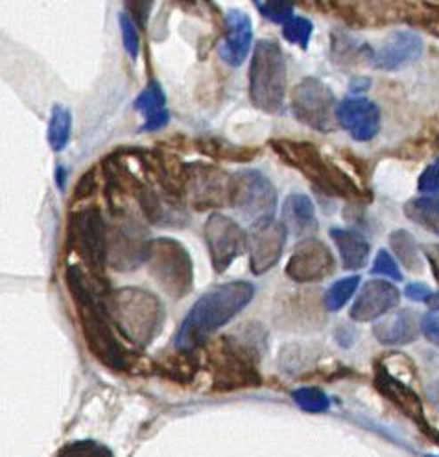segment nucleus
I'll list each match as a JSON object with an SVG mask.
<instances>
[{
    "label": "nucleus",
    "instance_id": "f257e3e1",
    "mask_svg": "<svg viewBox=\"0 0 439 457\" xmlns=\"http://www.w3.org/2000/svg\"><path fill=\"white\" fill-rule=\"evenodd\" d=\"M65 281L78 312L82 334L92 357L115 371L128 369V352L122 349L115 333L108 309V295L102 292V281L92 277L85 268L70 266Z\"/></svg>",
    "mask_w": 439,
    "mask_h": 457
},
{
    "label": "nucleus",
    "instance_id": "f03ea898",
    "mask_svg": "<svg viewBox=\"0 0 439 457\" xmlns=\"http://www.w3.org/2000/svg\"><path fill=\"white\" fill-rule=\"evenodd\" d=\"M255 295V286L246 281H233L205 292L181 323L174 347L194 352L205 345L218 328L227 325L248 307Z\"/></svg>",
    "mask_w": 439,
    "mask_h": 457
},
{
    "label": "nucleus",
    "instance_id": "7ed1b4c3",
    "mask_svg": "<svg viewBox=\"0 0 439 457\" xmlns=\"http://www.w3.org/2000/svg\"><path fill=\"white\" fill-rule=\"evenodd\" d=\"M108 309L118 333L135 347H148L164 321V309L157 295L135 286L109 292Z\"/></svg>",
    "mask_w": 439,
    "mask_h": 457
},
{
    "label": "nucleus",
    "instance_id": "20e7f679",
    "mask_svg": "<svg viewBox=\"0 0 439 457\" xmlns=\"http://www.w3.org/2000/svg\"><path fill=\"white\" fill-rule=\"evenodd\" d=\"M250 98L264 113H279L286 98V58L274 39L257 43L250 65Z\"/></svg>",
    "mask_w": 439,
    "mask_h": 457
},
{
    "label": "nucleus",
    "instance_id": "39448f33",
    "mask_svg": "<svg viewBox=\"0 0 439 457\" xmlns=\"http://www.w3.org/2000/svg\"><path fill=\"white\" fill-rule=\"evenodd\" d=\"M214 389L218 393L236 391L260 384L257 357L250 345L235 338H220L209 347Z\"/></svg>",
    "mask_w": 439,
    "mask_h": 457
},
{
    "label": "nucleus",
    "instance_id": "423d86ee",
    "mask_svg": "<svg viewBox=\"0 0 439 457\" xmlns=\"http://www.w3.org/2000/svg\"><path fill=\"white\" fill-rule=\"evenodd\" d=\"M150 275L156 285L172 299H181L194 286V264L187 247L174 238H156L150 242Z\"/></svg>",
    "mask_w": 439,
    "mask_h": 457
},
{
    "label": "nucleus",
    "instance_id": "0eeeda50",
    "mask_svg": "<svg viewBox=\"0 0 439 457\" xmlns=\"http://www.w3.org/2000/svg\"><path fill=\"white\" fill-rule=\"evenodd\" d=\"M68 244L82 259L84 268L106 283L108 266V225L99 207H84L68 220Z\"/></svg>",
    "mask_w": 439,
    "mask_h": 457
},
{
    "label": "nucleus",
    "instance_id": "6e6552de",
    "mask_svg": "<svg viewBox=\"0 0 439 457\" xmlns=\"http://www.w3.org/2000/svg\"><path fill=\"white\" fill-rule=\"evenodd\" d=\"M272 148L286 164L299 170L308 181L323 192L334 196H356V188L347 177L331 166L315 146L298 140H274Z\"/></svg>",
    "mask_w": 439,
    "mask_h": 457
},
{
    "label": "nucleus",
    "instance_id": "1a4fd4ad",
    "mask_svg": "<svg viewBox=\"0 0 439 457\" xmlns=\"http://www.w3.org/2000/svg\"><path fill=\"white\" fill-rule=\"evenodd\" d=\"M116 221L108 225V264L116 271L137 269L148 259V231L132 214H115Z\"/></svg>",
    "mask_w": 439,
    "mask_h": 457
},
{
    "label": "nucleus",
    "instance_id": "9d476101",
    "mask_svg": "<svg viewBox=\"0 0 439 457\" xmlns=\"http://www.w3.org/2000/svg\"><path fill=\"white\" fill-rule=\"evenodd\" d=\"M229 205L253 223L274 218L277 207L275 187L262 172L242 170L231 175Z\"/></svg>",
    "mask_w": 439,
    "mask_h": 457
},
{
    "label": "nucleus",
    "instance_id": "9b49d317",
    "mask_svg": "<svg viewBox=\"0 0 439 457\" xmlns=\"http://www.w3.org/2000/svg\"><path fill=\"white\" fill-rule=\"evenodd\" d=\"M231 177L222 170L194 163L185 166L183 180V197L196 211H209L229 205Z\"/></svg>",
    "mask_w": 439,
    "mask_h": 457
},
{
    "label": "nucleus",
    "instance_id": "f8f14e48",
    "mask_svg": "<svg viewBox=\"0 0 439 457\" xmlns=\"http://www.w3.org/2000/svg\"><path fill=\"white\" fill-rule=\"evenodd\" d=\"M211 262L216 273H224L235 259L250 251V235L231 218L212 212L204 227Z\"/></svg>",
    "mask_w": 439,
    "mask_h": 457
},
{
    "label": "nucleus",
    "instance_id": "ddd939ff",
    "mask_svg": "<svg viewBox=\"0 0 439 457\" xmlns=\"http://www.w3.org/2000/svg\"><path fill=\"white\" fill-rule=\"evenodd\" d=\"M291 113L312 130L329 132L336 118L332 91L315 78H305L291 91Z\"/></svg>",
    "mask_w": 439,
    "mask_h": 457
},
{
    "label": "nucleus",
    "instance_id": "4468645a",
    "mask_svg": "<svg viewBox=\"0 0 439 457\" xmlns=\"http://www.w3.org/2000/svg\"><path fill=\"white\" fill-rule=\"evenodd\" d=\"M336 268L332 251L322 240L307 238L296 245L284 268L286 277L298 285L320 283Z\"/></svg>",
    "mask_w": 439,
    "mask_h": 457
},
{
    "label": "nucleus",
    "instance_id": "2eb2a0df",
    "mask_svg": "<svg viewBox=\"0 0 439 457\" xmlns=\"http://www.w3.org/2000/svg\"><path fill=\"white\" fill-rule=\"evenodd\" d=\"M288 228L274 218L255 221L250 231V268L255 275L270 271L283 257Z\"/></svg>",
    "mask_w": 439,
    "mask_h": 457
},
{
    "label": "nucleus",
    "instance_id": "dca6fc26",
    "mask_svg": "<svg viewBox=\"0 0 439 457\" xmlns=\"http://www.w3.org/2000/svg\"><path fill=\"white\" fill-rule=\"evenodd\" d=\"M336 120L355 140L368 142L380 130V109L368 98H346L336 106Z\"/></svg>",
    "mask_w": 439,
    "mask_h": 457
},
{
    "label": "nucleus",
    "instance_id": "f3484780",
    "mask_svg": "<svg viewBox=\"0 0 439 457\" xmlns=\"http://www.w3.org/2000/svg\"><path fill=\"white\" fill-rule=\"evenodd\" d=\"M401 301L399 290L387 281H370L365 283L363 288L360 290V295L356 297L353 309H351V317L355 321H373L387 314L389 310H394Z\"/></svg>",
    "mask_w": 439,
    "mask_h": 457
},
{
    "label": "nucleus",
    "instance_id": "a211bd4d",
    "mask_svg": "<svg viewBox=\"0 0 439 457\" xmlns=\"http://www.w3.org/2000/svg\"><path fill=\"white\" fill-rule=\"evenodd\" d=\"M423 54V41L413 32H395L389 36L373 56V65L380 70H399L416 63Z\"/></svg>",
    "mask_w": 439,
    "mask_h": 457
},
{
    "label": "nucleus",
    "instance_id": "6ab92c4d",
    "mask_svg": "<svg viewBox=\"0 0 439 457\" xmlns=\"http://www.w3.org/2000/svg\"><path fill=\"white\" fill-rule=\"evenodd\" d=\"M226 20V37L220 41L218 54L227 65L240 67L248 58L253 44V24L250 15L240 10H231Z\"/></svg>",
    "mask_w": 439,
    "mask_h": 457
},
{
    "label": "nucleus",
    "instance_id": "aec40b11",
    "mask_svg": "<svg viewBox=\"0 0 439 457\" xmlns=\"http://www.w3.org/2000/svg\"><path fill=\"white\" fill-rule=\"evenodd\" d=\"M375 384L379 391L389 400L395 404V408H399L408 419H411L416 424L427 429V419H425V410L419 397L413 393L406 384H403L401 380H397L394 374H389L386 369H379L375 374Z\"/></svg>",
    "mask_w": 439,
    "mask_h": 457
},
{
    "label": "nucleus",
    "instance_id": "412c9836",
    "mask_svg": "<svg viewBox=\"0 0 439 457\" xmlns=\"http://www.w3.org/2000/svg\"><path fill=\"white\" fill-rule=\"evenodd\" d=\"M375 338L384 345H406L419 336V319L413 310H401L384 317L373 328Z\"/></svg>",
    "mask_w": 439,
    "mask_h": 457
},
{
    "label": "nucleus",
    "instance_id": "4be33fe9",
    "mask_svg": "<svg viewBox=\"0 0 439 457\" xmlns=\"http://www.w3.org/2000/svg\"><path fill=\"white\" fill-rule=\"evenodd\" d=\"M283 223L294 237H310L318 228L314 203L305 194H290L283 205Z\"/></svg>",
    "mask_w": 439,
    "mask_h": 457
},
{
    "label": "nucleus",
    "instance_id": "5701e85b",
    "mask_svg": "<svg viewBox=\"0 0 439 457\" xmlns=\"http://www.w3.org/2000/svg\"><path fill=\"white\" fill-rule=\"evenodd\" d=\"M135 109L144 116L142 132H159L170 122L166 96L157 82L146 85V89L137 96Z\"/></svg>",
    "mask_w": 439,
    "mask_h": 457
},
{
    "label": "nucleus",
    "instance_id": "b1692460",
    "mask_svg": "<svg viewBox=\"0 0 439 457\" xmlns=\"http://www.w3.org/2000/svg\"><path fill=\"white\" fill-rule=\"evenodd\" d=\"M331 238L334 240L341 262H344L346 269L356 271L365 266L370 259V244L360 233L351 231V228H331Z\"/></svg>",
    "mask_w": 439,
    "mask_h": 457
},
{
    "label": "nucleus",
    "instance_id": "393cba45",
    "mask_svg": "<svg viewBox=\"0 0 439 457\" xmlns=\"http://www.w3.org/2000/svg\"><path fill=\"white\" fill-rule=\"evenodd\" d=\"M404 212L411 221H416L428 228V231L439 235V201L421 196L408 201L404 205Z\"/></svg>",
    "mask_w": 439,
    "mask_h": 457
},
{
    "label": "nucleus",
    "instance_id": "a878e982",
    "mask_svg": "<svg viewBox=\"0 0 439 457\" xmlns=\"http://www.w3.org/2000/svg\"><path fill=\"white\" fill-rule=\"evenodd\" d=\"M389 244H392V249L397 255V259L408 271L419 273L423 269V259L419 255L418 244L410 233L399 228V231L392 233V237H389Z\"/></svg>",
    "mask_w": 439,
    "mask_h": 457
},
{
    "label": "nucleus",
    "instance_id": "bb28decb",
    "mask_svg": "<svg viewBox=\"0 0 439 457\" xmlns=\"http://www.w3.org/2000/svg\"><path fill=\"white\" fill-rule=\"evenodd\" d=\"M72 132V115L65 106H54L48 122V144L54 151H61L67 148Z\"/></svg>",
    "mask_w": 439,
    "mask_h": 457
},
{
    "label": "nucleus",
    "instance_id": "cd10ccee",
    "mask_svg": "<svg viewBox=\"0 0 439 457\" xmlns=\"http://www.w3.org/2000/svg\"><path fill=\"white\" fill-rule=\"evenodd\" d=\"M360 285V277L353 275V277H346V278H339L338 283H334L325 297H323V304L329 312H338L341 310L347 304V301L355 295L356 288Z\"/></svg>",
    "mask_w": 439,
    "mask_h": 457
},
{
    "label": "nucleus",
    "instance_id": "c85d7f7f",
    "mask_svg": "<svg viewBox=\"0 0 439 457\" xmlns=\"http://www.w3.org/2000/svg\"><path fill=\"white\" fill-rule=\"evenodd\" d=\"M291 398L307 413H323L331 405L329 397L320 388H299L291 393Z\"/></svg>",
    "mask_w": 439,
    "mask_h": 457
},
{
    "label": "nucleus",
    "instance_id": "c756f323",
    "mask_svg": "<svg viewBox=\"0 0 439 457\" xmlns=\"http://www.w3.org/2000/svg\"><path fill=\"white\" fill-rule=\"evenodd\" d=\"M312 32H314V24L305 19V17H291L288 19L284 24H283V37L296 44L303 50L308 48V43H310V37H312Z\"/></svg>",
    "mask_w": 439,
    "mask_h": 457
},
{
    "label": "nucleus",
    "instance_id": "7c9ffc66",
    "mask_svg": "<svg viewBox=\"0 0 439 457\" xmlns=\"http://www.w3.org/2000/svg\"><path fill=\"white\" fill-rule=\"evenodd\" d=\"M120 30H122V43H124V50L130 54L133 61H137L140 52V37H139V24L128 15L120 13L118 17Z\"/></svg>",
    "mask_w": 439,
    "mask_h": 457
},
{
    "label": "nucleus",
    "instance_id": "2f4dec72",
    "mask_svg": "<svg viewBox=\"0 0 439 457\" xmlns=\"http://www.w3.org/2000/svg\"><path fill=\"white\" fill-rule=\"evenodd\" d=\"M260 13L275 24H284L288 19L294 15V3L291 0H266L259 6Z\"/></svg>",
    "mask_w": 439,
    "mask_h": 457
},
{
    "label": "nucleus",
    "instance_id": "473e14b6",
    "mask_svg": "<svg viewBox=\"0 0 439 457\" xmlns=\"http://www.w3.org/2000/svg\"><path fill=\"white\" fill-rule=\"evenodd\" d=\"M419 192L439 201V159L434 161L419 177Z\"/></svg>",
    "mask_w": 439,
    "mask_h": 457
},
{
    "label": "nucleus",
    "instance_id": "72a5a7b5",
    "mask_svg": "<svg viewBox=\"0 0 439 457\" xmlns=\"http://www.w3.org/2000/svg\"><path fill=\"white\" fill-rule=\"evenodd\" d=\"M124 6L128 15L139 24L140 28H144L150 20V15L154 10V0H124Z\"/></svg>",
    "mask_w": 439,
    "mask_h": 457
},
{
    "label": "nucleus",
    "instance_id": "f704fd0d",
    "mask_svg": "<svg viewBox=\"0 0 439 457\" xmlns=\"http://www.w3.org/2000/svg\"><path fill=\"white\" fill-rule=\"evenodd\" d=\"M371 273L375 275H384L387 278H394V281H403V275L399 271V266L395 264V261L392 259L387 251H379V255L375 259V264L371 268Z\"/></svg>",
    "mask_w": 439,
    "mask_h": 457
},
{
    "label": "nucleus",
    "instance_id": "c9c22d12",
    "mask_svg": "<svg viewBox=\"0 0 439 457\" xmlns=\"http://www.w3.org/2000/svg\"><path fill=\"white\" fill-rule=\"evenodd\" d=\"M60 457H111V453L106 448H100L92 443H80L65 448Z\"/></svg>",
    "mask_w": 439,
    "mask_h": 457
},
{
    "label": "nucleus",
    "instance_id": "e433bc0d",
    "mask_svg": "<svg viewBox=\"0 0 439 457\" xmlns=\"http://www.w3.org/2000/svg\"><path fill=\"white\" fill-rule=\"evenodd\" d=\"M421 333L430 343L439 347V316H434V314L425 316L421 319Z\"/></svg>",
    "mask_w": 439,
    "mask_h": 457
},
{
    "label": "nucleus",
    "instance_id": "4c0bfd02",
    "mask_svg": "<svg viewBox=\"0 0 439 457\" xmlns=\"http://www.w3.org/2000/svg\"><path fill=\"white\" fill-rule=\"evenodd\" d=\"M406 297L413 299V301H427L430 297V292L423 285H410L406 288Z\"/></svg>",
    "mask_w": 439,
    "mask_h": 457
},
{
    "label": "nucleus",
    "instance_id": "58836bf2",
    "mask_svg": "<svg viewBox=\"0 0 439 457\" xmlns=\"http://www.w3.org/2000/svg\"><path fill=\"white\" fill-rule=\"evenodd\" d=\"M425 253H427V259H428V262H430V266H432L435 281H437V285H439V245L427 247Z\"/></svg>",
    "mask_w": 439,
    "mask_h": 457
},
{
    "label": "nucleus",
    "instance_id": "ea45409f",
    "mask_svg": "<svg viewBox=\"0 0 439 457\" xmlns=\"http://www.w3.org/2000/svg\"><path fill=\"white\" fill-rule=\"evenodd\" d=\"M370 84H371L370 80H365V78H363V80H362V78H356V80H353V82H351V91H353V92L365 91V89L370 87Z\"/></svg>",
    "mask_w": 439,
    "mask_h": 457
},
{
    "label": "nucleus",
    "instance_id": "a19ab883",
    "mask_svg": "<svg viewBox=\"0 0 439 457\" xmlns=\"http://www.w3.org/2000/svg\"><path fill=\"white\" fill-rule=\"evenodd\" d=\"M427 304L432 310H439V292L437 293H430V297L427 299Z\"/></svg>",
    "mask_w": 439,
    "mask_h": 457
}]
</instances>
